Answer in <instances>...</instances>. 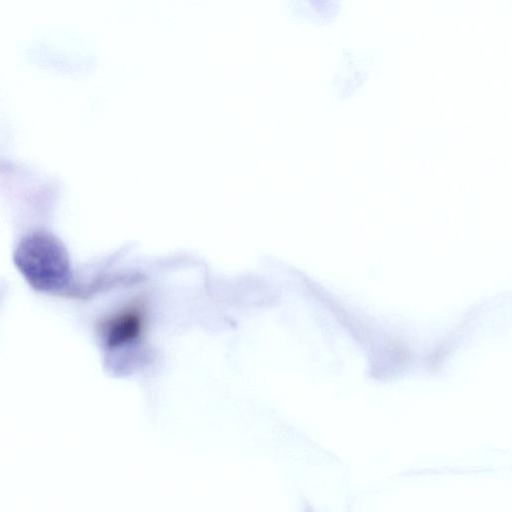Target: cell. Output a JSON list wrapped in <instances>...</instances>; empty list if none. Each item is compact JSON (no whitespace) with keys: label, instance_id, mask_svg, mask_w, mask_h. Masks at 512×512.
Instances as JSON below:
<instances>
[{"label":"cell","instance_id":"1","mask_svg":"<svg viewBox=\"0 0 512 512\" xmlns=\"http://www.w3.org/2000/svg\"><path fill=\"white\" fill-rule=\"evenodd\" d=\"M13 260L25 281L38 292H60L72 278L65 246L46 231H34L23 237L14 251Z\"/></svg>","mask_w":512,"mask_h":512},{"label":"cell","instance_id":"2","mask_svg":"<svg viewBox=\"0 0 512 512\" xmlns=\"http://www.w3.org/2000/svg\"><path fill=\"white\" fill-rule=\"evenodd\" d=\"M141 329V316L137 310H127L111 319L105 328L107 344L117 347L133 340Z\"/></svg>","mask_w":512,"mask_h":512}]
</instances>
